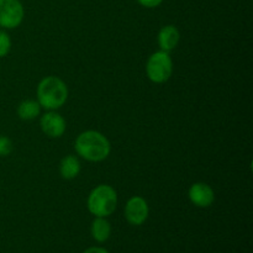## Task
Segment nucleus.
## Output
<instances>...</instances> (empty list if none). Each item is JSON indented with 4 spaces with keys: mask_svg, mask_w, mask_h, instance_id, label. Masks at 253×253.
I'll list each match as a JSON object with an SVG mask.
<instances>
[{
    "mask_svg": "<svg viewBox=\"0 0 253 253\" xmlns=\"http://www.w3.org/2000/svg\"><path fill=\"white\" fill-rule=\"evenodd\" d=\"M74 148L78 156L89 162H101L110 155L111 145L106 136L95 130L82 132L76 138Z\"/></svg>",
    "mask_w": 253,
    "mask_h": 253,
    "instance_id": "1",
    "label": "nucleus"
},
{
    "mask_svg": "<svg viewBox=\"0 0 253 253\" xmlns=\"http://www.w3.org/2000/svg\"><path fill=\"white\" fill-rule=\"evenodd\" d=\"M37 101L46 110H57L66 104L68 88L61 78L54 76L46 77L37 85Z\"/></svg>",
    "mask_w": 253,
    "mask_h": 253,
    "instance_id": "2",
    "label": "nucleus"
},
{
    "mask_svg": "<svg viewBox=\"0 0 253 253\" xmlns=\"http://www.w3.org/2000/svg\"><path fill=\"white\" fill-rule=\"evenodd\" d=\"M86 207L95 217L110 216L118 207V193L111 185H98L89 193Z\"/></svg>",
    "mask_w": 253,
    "mask_h": 253,
    "instance_id": "3",
    "label": "nucleus"
},
{
    "mask_svg": "<svg viewBox=\"0 0 253 253\" xmlns=\"http://www.w3.org/2000/svg\"><path fill=\"white\" fill-rule=\"evenodd\" d=\"M173 62L169 53L157 51L151 54L146 63V74L148 79L156 84L166 83L172 77Z\"/></svg>",
    "mask_w": 253,
    "mask_h": 253,
    "instance_id": "4",
    "label": "nucleus"
},
{
    "mask_svg": "<svg viewBox=\"0 0 253 253\" xmlns=\"http://www.w3.org/2000/svg\"><path fill=\"white\" fill-rule=\"evenodd\" d=\"M25 10L20 0H0V26L16 29L21 25Z\"/></svg>",
    "mask_w": 253,
    "mask_h": 253,
    "instance_id": "5",
    "label": "nucleus"
},
{
    "mask_svg": "<svg viewBox=\"0 0 253 253\" xmlns=\"http://www.w3.org/2000/svg\"><path fill=\"white\" fill-rule=\"evenodd\" d=\"M124 214H125V219L127 220L128 224L133 225V226H140L147 220L150 208H148L147 202L142 197L135 195L127 200Z\"/></svg>",
    "mask_w": 253,
    "mask_h": 253,
    "instance_id": "6",
    "label": "nucleus"
},
{
    "mask_svg": "<svg viewBox=\"0 0 253 253\" xmlns=\"http://www.w3.org/2000/svg\"><path fill=\"white\" fill-rule=\"evenodd\" d=\"M42 132L51 138H58L66 132V120L56 110H49L44 113L40 120Z\"/></svg>",
    "mask_w": 253,
    "mask_h": 253,
    "instance_id": "7",
    "label": "nucleus"
},
{
    "mask_svg": "<svg viewBox=\"0 0 253 253\" xmlns=\"http://www.w3.org/2000/svg\"><path fill=\"white\" fill-rule=\"evenodd\" d=\"M188 197L192 204L198 208H209L215 200V193L209 184L203 182L194 183L189 188Z\"/></svg>",
    "mask_w": 253,
    "mask_h": 253,
    "instance_id": "8",
    "label": "nucleus"
},
{
    "mask_svg": "<svg viewBox=\"0 0 253 253\" xmlns=\"http://www.w3.org/2000/svg\"><path fill=\"white\" fill-rule=\"evenodd\" d=\"M157 40L161 51L170 52L179 43L180 32L174 25H166L158 32Z\"/></svg>",
    "mask_w": 253,
    "mask_h": 253,
    "instance_id": "9",
    "label": "nucleus"
},
{
    "mask_svg": "<svg viewBox=\"0 0 253 253\" xmlns=\"http://www.w3.org/2000/svg\"><path fill=\"white\" fill-rule=\"evenodd\" d=\"M59 173H61V177L67 180L78 177L81 173V162L78 158L73 155H68L62 158L59 163Z\"/></svg>",
    "mask_w": 253,
    "mask_h": 253,
    "instance_id": "10",
    "label": "nucleus"
},
{
    "mask_svg": "<svg viewBox=\"0 0 253 253\" xmlns=\"http://www.w3.org/2000/svg\"><path fill=\"white\" fill-rule=\"evenodd\" d=\"M90 234L93 239L98 242L108 241L111 235V225L106 217H95L91 222Z\"/></svg>",
    "mask_w": 253,
    "mask_h": 253,
    "instance_id": "11",
    "label": "nucleus"
},
{
    "mask_svg": "<svg viewBox=\"0 0 253 253\" xmlns=\"http://www.w3.org/2000/svg\"><path fill=\"white\" fill-rule=\"evenodd\" d=\"M40 113H41V106L36 100L27 99V100L21 101L17 106V115L24 121L35 120L37 116H40Z\"/></svg>",
    "mask_w": 253,
    "mask_h": 253,
    "instance_id": "12",
    "label": "nucleus"
},
{
    "mask_svg": "<svg viewBox=\"0 0 253 253\" xmlns=\"http://www.w3.org/2000/svg\"><path fill=\"white\" fill-rule=\"evenodd\" d=\"M11 49V40L5 31H0V58L6 56Z\"/></svg>",
    "mask_w": 253,
    "mask_h": 253,
    "instance_id": "13",
    "label": "nucleus"
},
{
    "mask_svg": "<svg viewBox=\"0 0 253 253\" xmlns=\"http://www.w3.org/2000/svg\"><path fill=\"white\" fill-rule=\"evenodd\" d=\"M14 150L12 141L7 136H0V157H6Z\"/></svg>",
    "mask_w": 253,
    "mask_h": 253,
    "instance_id": "14",
    "label": "nucleus"
},
{
    "mask_svg": "<svg viewBox=\"0 0 253 253\" xmlns=\"http://www.w3.org/2000/svg\"><path fill=\"white\" fill-rule=\"evenodd\" d=\"M141 6L147 7V9H153V7L160 6L163 2V0H136Z\"/></svg>",
    "mask_w": 253,
    "mask_h": 253,
    "instance_id": "15",
    "label": "nucleus"
},
{
    "mask_svg": "<svg viewBox=\"0 0 253 253\" xmlns=\"http://www.w3.org/2000/svg\"><path fill=\"white\" fill-rule=\"evenodd\" d=\"M83 253H109L106 251L105 249H103V247H89V249H86L85 251Z\"/></svg>",
    "mask_w": 253,
    "mask_h": 253,
    "instance_id": "16",
    "label": "nucleus"
}]
</instances>
